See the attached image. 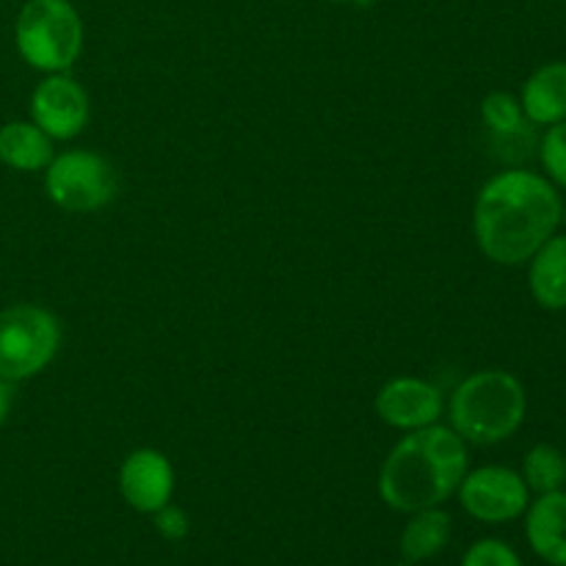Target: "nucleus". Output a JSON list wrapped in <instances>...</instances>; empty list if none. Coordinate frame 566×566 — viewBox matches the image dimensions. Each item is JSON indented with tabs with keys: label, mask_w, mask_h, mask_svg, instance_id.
Instances as JSON below:
<instances>
[{
	"label": "nucleus",
	"mask_w": 566,
	"mask_h": 566,
	"mask_svg": "<svg viewBox=\"0 0 566 566\" xmlns=\"http://www.w3.org/2000/svg\"><path fill=\"white\" fill-rule=\"evenodd\" d=\"M332 3H343V6H365L368 0H332Z\"/></svg>",
	"instance_id": "4be33fe9"
},
{
	"label": "nucleus",
	"mask_w": 566,
	"mask_h": 566,
	"mask_svg": "<svg viewBox=\"0 0 566 566\" xmlns=\"http://www.w3.org/2000/svg\"><path fill=\"white\" fill-rule=\"evenodd\" d=\"M11 407H14V385L6 379H0V426L9 420Z\"/></svg>",
	"instance_id": "412c9836"
},
{
	"label": "nucleus",
	"mask_w": 566,
	"mask_h": 566,
	"mask_svg": "<svg viewBox=\"0 0 566 566\" xmlns=\"http://www.w3.org/2000/svg\"><path fill=\"white\" fill-rule=\"evenodd\" d=\"M61 348V321L42 304L17 302L0 310V379L28 381L50 368Z\"/></svg>",
	"instance_id": "39448f33"
},
{
	"label": "nucleus",
	"mask_w": 566,
	"mask_h": 566,
	"mask_svg": "<svg viewBox=\"0 0 566 566\" xmlns=\"http://www.w3.org/2000/svg\"><path fill=\"white\" fill-rule=\"evenodd\" d=\"M470 470L468 442L451 426H426L407 431L379 468L381 503L398 514L442 506L457 495Z\"/></svg>",
	"instance_id": "f03ea898"
},
{
	"label": "nucleus",
	"mask_w": 566,
	"mask_h": 566,
	"mask_svg": "<svg viewBox=\"0 0 566 566\" xmlns=\"http://www.w3.org/2000/svg\"><path fill=\"white\" fill-rule=\"evenodd\" d=\"M448 426L468 446L492 448L512 440L528 415V392L514 374L484 368L464 376L446 401Z\"/></svg>",
	"instance_id": "7ed1b4c3"
},
{
	"label": "nucleus",
	"mask_w": 566,
	"mask_h": 566,
	"mask_svg": "<svg viewBox=\"0 0 566 566\" xmlns=\"http://www.w3.org/2000/svg\"><path fill=\"white\" fill-rule=\"evenodd\" d=\"M481 119L495 136H520L528 125L520 97L509 92H490L481 99Z\"/></svg>",
	"instance_id": "f3484780"
},
{
	"label": "nucleus",
	"mask_w": 566,
	"mask_h": 566,
	"mask_svg": "<svg viewBox=\"0 0 566 566\" xmlns=\"http://www.w3.org/2000/svg\"><path fill=\"white\" fill-rule=\"evenodd\" d=\"M453 536V517L442 506L420 509L409 514L398 539L401 558L409 564H426L446 553Z\"/></svg>",
	"instance_id": "2eb2a0df"
},
{
	"label": "nucleus",
	"mask_w": 566,
	"mask_h": 566,
	"mask_svg": "<svg viewBox=\"0 0 566 566\" xmlns=\"http://www.w3.org/2000/svg\"><path fill=\"white\" fill-rule=\"evenodd\" d=\"M396 566H423V564H409V562H401V564H396Z\"/></svg>",
	"instance_id": "b1692460"
},
{
	"label": "nucleus",
	"mask_w": 566,
	"mask_h": 566,
	"mask_svg": "<svg viewBox=\"0 0 566 566\" xmlns=\"http://www.w3.org/2000/svg\"><path fill=\"white\" fill-rule=\"evenodd\" d=\"M28 114L53 142H72L86 130L92 103L83 83H77L70 72H50L31 92Z\"/></svg>",
	"instance_id": "6e6552de"
},
{
	"label": "nucleus",
	"mask_w": 566,
	"mask_h": 566,
	"mask_svg": "<svg viewBox=\"0 0 566 566\" xmlns=\"http://www.w3.org/2000/svg\"><path fill=\"white\" fill-rule=\"evenodd\" d=\"M83 17L70 0H25L14 20V44L31 70L70 72L83 53Z\"/></svg>",
	"instance_id": "20e7f679"
},
{
	"label": "nucleus",
	"mask_w": 566,
	"mask_h": 566,
	"mask_svg": "<svg viewBox=\"0 0 566 566\" xmlns=\"http://www.w3.org/2000/svg\"><path fill=\"white\" fill-rule=\"evenodd\" d=\"M539 160L547 180L566 191V119L545 130L539 142Z\"/></svg>",
	"instance_id": "a211bd4d"
},
{
	"label": "nucleus",
	"mask_w": 566,
	"mask_h": 566,
	"mask_svg": "<svg viewBox=\"0 0 566 566\" xmlns=\"http://www.w3.org/2000/svg\"><path fill=\"white\" fill-rule=\"evenodd\" d=\"M528 291L547 313L566 310V235H553L528 260Z\"/></svg>",
	"instance_id": "ddd939ff"
},
{
	"label": "nucleus",
	"mask_w": 566,
	"mask_h": 566,
	"mask_svg": "<svg viewBox=\"0 0 566 566\" xmlns=\"http://www.w3.org/2000/svg\"><path fill=\"white\" fill-rule=\"evenodd\" d=\"M523 520L534 556L551 566H566V490L531 497Z\"/></svg>",
	"instance_id": "9b49d317"
},
{
	"label": "nucleus",
	"mask_w": 566,
	"mask_h": 566,
	"mask_svg": "<svg viewBox=\"0 0 566 566\" xmlns=\"http://www.w3.org/2000/svg\"><path fill=\"white\" fill-rule=\"evenodd\" d=\"M153 520L158 534L169 542L186 539L188 531H191V520H188V514L182 512L180 506H175V503H166L160 512L153 514Z\"/></svg>",
	"instance_id": "aec40b11"
},
{
	"label": "nucleus",
	"mask_w": 566,
	"mask_h": 566,
	"mask_svg": "<svg viewBox=\"0 0 566 566\" xmlns=\"http://www.w3.org/2000/svg\"><path fill=\"white\" fill-rule=\"evenodd\" d=\"M374 409L385 426L396 431H418L440 423L446 415V396L440 387L420 376H392L379 387Z\"/></svg>",
	"instance_id": "1a4fd4ad"
},
{
	"label": "nucleus",
	"mask_w": 566,
	"mask_h": 566,
	"mask_svg": "<svg viewBox=\"0 0 566 566\" xmlns=\"http://www.w3.org/2000/svg\"><path fill=\"white\" fill-rule=\"evenodd\" d=\"M457 497L462 512L475 523L506 525L523 517L531 503V490L525 486L520 470L484 464L464 473Z\"/></svg>",
	"instance_id": "0eeeda50"
},
{
	"label": "nucleus",
	"mask_w": 566,
	"mask_h": 566,
	"mask_svg": "<svg viewBox=\"0 0 566 566\" xmlns=\"http://www.w3.org/2000/svg\"><path fill=\"white\" fill-rule=\"evenodd\" d=\"M564 199L545 175L506 169L481 186L473 202V238L495 265H525L562 227Z\"/></svg>",
	"instance_id": "f257e3e1"
},
{
	"label": "nucleus",
	"mask_w": 566,
	"mask_h": 566,
	"mask_svg": "<svg viewBox=\"0 0 566 566\" xmlns=\"http://www.w3.org/2000/svg\"><path fill=\"white\" fill-rule=\"evenodd\" d=\"M520 105L528 125L551 127L566 119V61H547L525 77Z\"/></svg>",
	"instance_id": "f8f14e48"
},
{
	"label": "nucleus",
	"mask_w": 566,
	"mask_h": 566,
	"mask_svg": "<svg viewBox=\"0 0 566 566\" xmlns=\"http://www.w3.org/2000/svg\"><path fill=\"white\" fill-rule=\"evenodd\" d=\"M116 486H119L122 501L133 512L153 517L175 497V468L166 453L155 448H138L122 459Z\"/></svg>",
	"instance_id": "9d476101"
},
{
	"label": "nucleus",
	"mask_w": 566,
	"mask_h": 566,
	"mask_svg": "<svg viewBox=\"0 0 566 566\" xmlns=\"http://www.w3.org/2000/svg\"><path fill=\"white\" fill-rule=\"evenodd\" d=\"M562 227H566V202H564V210H562Z\"/></svg>",
	"instance_id": "5701e85b"
},
{
	"label": "nucleus",
	"mask_w": 566,
	"mask_h": 566,
	"mask_svg": "<svg viewBox=\"0 0 566 566\" xmlns=\"http://www.w3.org/2000/svg\"><path fill=\"white\" fill-rule=\"evenodd\" d=\"M525 486L531 495H547V492L564 490L566 486V453L558 451L556 446H539L531 448L523 457V468H520Z\"/></svg>",
	"instance_id": "dca6fc26"
},
{
	"label": "nucleus",
	"mask_w": 566,
	"mask_h": 566,
	"mask_svg": "<svg viewBox=\"0 0 566 566\" xmlns=\"http://www.w3.org/2000/svg\"><path fill=\"white\" fill-rule=\"evenodd\" d=\"M44 191L66 213H97L114 202L119 180L111 160L94 149H64L44 169Z\"/></svg>",
	"instance_id": "423d86ee"
},
{
	"label": "nucleus",
	"mask_w": 566,
	"mask_h": 566,
	"mask_svg": "<svg viewBox=\"0 0 566 566\" xmlns=\"http://www.w3.org/2000/svg\"><path fill=\"white\" fill-rule=\"evenodd\" d=\"M53 138L31 119H11L0 125V164L11 171H44L55 158Z\"/></svg>",
	"instance_id": "4468645a"
},
{
	"label": "nucleus",
	"mask_w": 566,
	"mask_h": 566,
	"mask_svg": "<svg viewBox=\"0 0 566 566\" xmlns=\"http://www.w3.org/2000/svg\"><path fill=\"white\" fill-rule=\"evenodd\" d=\"M459 566H523V558H520V553L509 542L486 536V539L473 542L464 551Z\"/></svg>",
	"instance_id": "6ab92c4d"
}]
</instances>
